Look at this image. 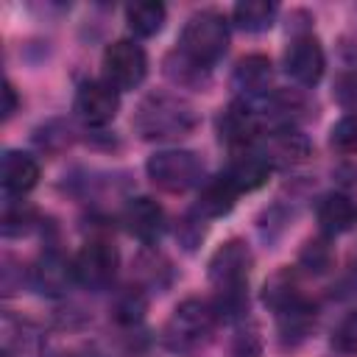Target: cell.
<instances>
[{
    "label": "cell",
    "mask_w": 357,
    "mask_h": 357,
    "mask_svg": "<svg viewBox=\"0 0 357 357\" xmlns=\"http://www.w3.org/2000/svg\"><path fill=\"white\" fill-rule=\"evenodd\" d=\"M237 195H240V190L231 184V178L226 173H218L201 184V192L195 201V215L198 218H223L237 204Z\"/></svg>",
    "instance_id": "obj_18"
},
{
    "label": "cell",
    "mask_w": 357,
    "mask_h": 357,
    "mask_svg": "<svg viewBox=\"0 0 357 357\" xmlns=\"http://www.w3.org/2000/svg\"><path fill=\"white\" fill-rule=\"evenodd\" d=\"M165 75H167L173 84H178V86L198 89V86L206 84L209 70L201 67V64H195L192 59H187L181 50H176V53H170V56L165 59Z\"/></svg>",
    "instance_id": "obj_23"
},
{
    "label": "cell",
    "mask_w": 357,
    "mask_h": 357,
    "mask_svg": "<svg viewBox=\"0 0 357 357\" xmlns=\"http://www.w3.org/2000/svg\"><path fill=\"white\" fill-rule=\"evenodd\" d=\"M301 298H304V296L298 293L296 276H293L290 271H279V273H273V276L265 282L262 301H265L273 312H282V310H287L290 304H296V301H301Z\"/></svg>",
    "instance_id": "obj_22"
},
{
    "label": "cell",
    "mask_w": 357,
    "mask_h": 357,
    "mask_svg": "<svg viewBox=\"0 0 357 357\" xmlns=\"http://www.w3.org/2000/svg\"><path fill=\"white\" fill-rule=\"evenodd\" d=\"M14 112H17V92H14V84L6 81V86H3V120H8Z\"/></svg>",
    "instance_id": "obj_30"
},
{
    "label": "cell",
    "mask_w": 357,
    "mask_h": 357,
    "mask_svg": "<svg viewBox=\"0 0 357 357\" xmlns=\"http://www.w3.org/2000/svg\"><path fill=\"white\" fill-rule=\"evenodd\" d=\"M271 170H273V165L262 151L240 148V151H234V156H231V162H229V167L223 173L231 178V184L240 192H251V190H257V187H262L268 181Z\"/></svg>",
    "instance_id": "obj_15"
},
{
    "label": "cell",
    "mask_w": 357,
    "mask_h": 357,
    "mask_svg": "<svg viewBox=\"0 0 357 357\" xmlns=\"http://www.w3.org/2000/svg\"><path fill=\"white\" fill-rule=\"evenodd\" d=\"M75 282V262L67 259L61 251L50 248L31 265V284L42 296H64L67 287Z\"/></svg>",
    "instance_id": "obj_11"
},
{
    "label": "cell",
    "mask_w": 357,
    "mask_h": 357,
    "mask_svg": "<svg viewBox=\"0 0 357 357\" xmlns=\"http://www.w3.org/2000/svg\"><path fill=\"white\" fill-rule=\"evenodd\" d=\"M131 123L142 139H178L198 126V114L184 98L170 92H153L139 100Z\"/></svg>",
    "instance_id": "obj_2"
},
{
    "label": "cell",
    "mask_w": 357,
    "mask_h": 357,
    "mask_svg": "<svg viewBox=\"0 0 357 357\" xmlns=\"http://www.w3.org/2000/svg\"><path fill=\"white\" fill-rule=\"evenodd\" d=\"M276 3H268V0H243L234 6L231 11V22L245 31V33H262L273 25L276 20Z\"/></svg>",
    "instance_id": "obj_19"
},
{
    "label": "cell",
    "mask_w": 357,
    "mask_h": 357,
    "mask_svg": "<svg viewBox=\"0 0 357 357\" xmlns=\"http://www.w3.org/2000/svg\"><path fill=\"white\" fill-rule=\"evenodd\" d=\"M324 70H326V56L318 36L298 33L284 50V73L298 86H315L324 78Z\"/></svg>",
    "instance_id": "obj_9"
},
{
    "label": "cell",
    "mask_w": 357,
    "mask_h": 357,
    "mask_svg": "<svg viewBox=\"0 0 357 357\" xmlns=\"http://www.w3.org/2000/svg\"><path fill=\"white\" fill-rule=\"evenodd\" d=\"M310 151H312V145H310L307 134L298 131L296 126H276L265 134L262 153L271 159V165H282V167L301 165L310 156Z\"/></svg>",
    "instance_id": "obj_13"
},
{
    "label": "cell",
    "mask_w": 357,
    "mask_h": 357,
    "mask_svg": "<svg viewBox=\"0 0 357 357\" xmlns=\"http://www.w3.org/2000/svg\"><path fill=\"white\" fill-rule=\"evenodd\" d=\"M262 351V337L254 326L248 329H240L237 337H234V346H231V357H259Z\"/></svg>",
    "instance_id": "obj_29"
},
{
    "label": "cell",
    "mask_w": 357,
    "mask_h": 357,
    "mask_svg": "<svg viewBox=\"0 0 357 357\" xmlns=\"http://www.w3.org/2000/svg\"><path fill=\"white\" fill-rule=\"evenodd\" d=\"M123 223L128 229L131 237L142 240L145 245L156 243L165 231V209L148 198V195H139V198H131L123 209Z\"/></svg>",
    "instance_id": "obj_14"
},
{
    "label": "cell",
    "mask_w": 357,
    "mask_h": 357,
    "mask_svg": "<svg viewBox=\"0 0 357 357\" xmlns=\"http://www.w3.org/2000/svg\"><path fill=\"white\" fill-rule=\"evenodd\" d=\"M73 112L75 117L89 126V128H103L109 126L117 112H120V92L106 81V78H95V81H84L73 98Z\"/></svg>",
    "instance_id": "obj_7"
},
{
    "label": "cell",
    "mask_w": 357,
    "mask_h": 357,
    "mask_svg": "<svg viewBox=\"0 0 357 357\" xmlns=\"http://www.w3.org/2000/svg\"><path fill=\"white\" fill-rule=\"evenodd\" d=\"M226 47H229V20L220 11L201 8L187 17L181 36H178V50L187 59L212 70V64L223 59Z\"/></svg>",
    "instance_id": "obj_3"
},
{
    "label": "cell",
    "mask_w": 357,
    "mask_h": 357,
    "mask_svg": "<svg viewBox=\"0 0 357 357\" xmlns=\"http://www.w3.org/2000/svg\"><path fill=\"white\" fill-rule=\"evenodd\" d=\"M39 162L31 153L22 151H6L3 162H0V184L6 190V195L11 198H22L25 192H31L39 184Z\"/></svg>",
    "instance_id": "obj_16"
},
{
    "label": "cell",
    "mask_w": 357,
    "mask_h": 357,
    "mask_svg": "<svg viewBox=\"0 0 357 357\" xmlns=\"http://www.w3.org/2000/svg\"><path fill=\"white\" fill-rule=\"evenodd\" d=\"M271 78H273V64L262 53H248L243 56L234 70H231V86L243 95V100H259L271 92Z\"/></svg>",
    "instance_id": "obj_12"
},
{
    "label": "cell",
    "mask_w": 357,
    "mask_h": 357,
    "mask_svg": "<svg viewBox=\"0 0 357 357\" xmlns=\"http://www.w3.org/2000/svg\"><path fill=\"white\" fill-rule=\"evenodd\" d=\"M145 173L153 187L165 192H187L204 181V159L195 151L184 148H165L148 156Z\"/></svg>",
    "instance_id": "obj_5"
},
{
    "label": "cell",
    "mask_w": 357,
    "mask_h": 357,
    "mask_svg": "<svg viewBox=\"0 0 357 357\" xmlns=\"http://www.w3.org/2000/svg\"><path fill=\"white\" fill-rule=\"evenodd\" d=\"M73 262H75V282H81L89 290H103L114 282L120 254L106 240H89Z\"/></svg>",
    "instance_id": "obj_8"
},
{
    "label": "cell",
    "mask_w": 357,
    "mask_h": 357,
    "mask_svg": "<svg viewBox=\"0 0 357 357\" xmlns=\"http://www.w3.org/2000/svg\"><path fill=\"white\" fill-rule=\"evenodd\" d=\"M145 310H148V301H145V293L139 287H126L114 296L112 301V318L114 324L120 326H134L145 318Z\"/></svg>",
    "instance_id": "obj_24"
},
{
    "label": "cell",
    "mask_w": 357,
    "mask_h": 357,
    "mask_svg": "<svg viewBox=\"0 0 357 357\" xmlns=\"http://www.w3.org/2000/svg\"><path fill=\"white\" fill-rule=\"evenodd\" d=\"M329 145L340 153H354L357 151V114H346L332 126Z\"/></svg>",
    "instance_id": "obj_26"
},
{
    "label": "cell",
    "mask_w": 357,
    "mask_h": 357,
    "mask_svg": "<svg viewBox=\"0 0 357 357\" xmlns=\"http://www.w3.org/2000/svg\"><path fill=\"white\" fill-rule=\"evenodd\" d=\"M315 218H318V226L324 234H329V237L346 234L357 226V204L346 192H326L318 201Z\"/></svg>",
    "instance_id": "obj_17"
},
{
    "label": "cell",
    "mask_w": 357,
    "mask_h": 357,
    "mask_svg": "<svg viewBox=\"0 0 357 357\" xmlns=\"http://www.w3.org/2000/svg\"><path fill=\"white\" fill-rule=\"evenodd\" d=\"M276 318H279V332L284 335V340L287 337L290 340H301V337H307V332L315 324V304H310L307 298H301V301L290 304L287 310L276 312Z\"/></svg>",
    "instance_id": "obj_21"
},
{
    "label": "cell",
    "mask_w": 357,
    "mask_h": 357,
    "mask_svg": "<svg viewBox=\"0 0 357 357\" xmlns=\"http://www.w3.org/2000/svg\"><path fill=\"white\" fill-rule=\"evenodd\" d=\"M259 114L251 100H234L218 114V137L229 148H251L254 137L259 134Z\"/></svg>",
    "instance_id": "obj_10"
},
{
    "label": "cell",
    "mask_w": 357,
    "mask_h": 357,
    "mask_svg": "<svg viewBox=\"0 0 357 357\" xmlns=\"http://www.w3.org/2000/svg\"><path fill=\"white\" fill-rule=\"evenodd\" d=\"M254 257L245 240L231 237L209 257V284L215 287V310L220 318H237L248 307V273Z\"/></svg>",
    "instance_id": "obj_1"
},
{
    "label": "cell",
    "mask_w": 357,
    "mask_h": 357,
    "mask_svg": "<svg viewBox=\"0 0 357 357\" xmlns=\"http://www.w3.org/2000/svg\"><path fill=\"white\" fill-rule=\"evenodd\" d=\"M165 17H167V8L156 0H142V3H131L126 8V25L134 36H153L162 31L165 25Z\"/></svg>",
    "instance_id": "obj_20"
},
{
    "label": "cell",
    "mask_w": 357,
    "mask_h": 357,
    "mask_svg": "<svg viewBox=\"0 0 357 357\" xmlns=\"http://www.w3.org/2000/svg\"><path fill=\"white\" fill-rule=\"evenodd\" d=\"M298 265L307 268L310 273H324V271H329V265H332V248L326 245V240H310V243L301 248Z\"/></svg>",
    "instance_id": "obj_27"
},
{
    "label": "cell",
    "mask_w": 357,
    "mask_h": 357,
    "mask_svg": "<svg viewBox=\"0 0 357 357\" xmlns=\"http://www.w3.org/2000/svg\"><path fill=\"white\" fill-rule=\"evenodd\" d=\"M332 349L349 357H357V310L346 312L332 329Z\"/></svg>",
    "instance_id": "obj_25"
},
{
    "label": "cell",
    "mask_w": 357,
    "mask_h": 357,
    "mask_svg": "<svg viewBox=\"0 0 357 357\" xmlns=\"http://www.w3.org/2000/svg\"><path fill=\"white\" fill-rule=\"evenodd\" d=\"M100 67H103V78L117 92H126V89H137L145 81L148 56L142 45H137L134 39H117L103 50Z\"/></svg>",
    "instance_id": "obj_6"
},
{
    "label": "cell",
    "mask_w": 357,
    "mask_h": 357,
    "mask_svg": "<svg viewBox=\"0 0 357 357\" xmlns=\"http://www.w3.org/2000/svg\"><path fill=\"white\" fill-rule=\"evenodd\" d=\"M332 95L340 109H346L349 114H357V73H340L335 78Z\"/></svg>",
    "instance_id": "obj_28"
},
{
    "label": "cell",
    "mask_w": 357,
    "mask_h": 357,
    "mask_svg": "<svg viewBox=\"0 0 357 357\" xmlns=\"http://www.w3.org/2000/svg\"><path fill=\"white\" fill-rule=\"evenodd\" d=\"M220 321L215 301L206 298H184L167 318L165 329H162V340L170 351H190L195 346H201L215 324Z\"/></svg>",
    "instance_id": "obj_4"
}]
</instances>
